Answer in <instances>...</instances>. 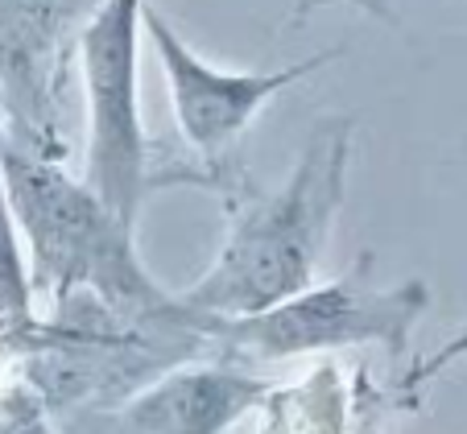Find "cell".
<instances>
[{
    "label": "cell",
    "mask_w": 467,
    "mask_h": 434,
    "mask_svg": "<svg viewBox=\"0 0 467 434\" xmlns=\"http://www.w3.org/2000/svg\"><path fill=\"white\" fill-rule=\"evenodd\" d=\"M0 170L17 228L26 232L34 265L29 290L50 294L54 302L104 310L120 327H220L215 319L170 298L141 269L132 228L116 220L83 182L67 178L58 166L0 145Z\"/></svg>",
    "instance_id": "cell-1"
},
{
    "label": "cell",
    "mask_w": 467,
    "mask_h": 434,
    "mask_svg": "<svg viewBox=\"0 0 467 434\" xmlns=\"http://www.w3.org/2000/svg\"><path fill=\"white\" fill-rule=\"evenodd\" d=\"M352 116H323L282 191L232 223L215 265L182 302L215 323L253 319L310 285L327 232L344 203L352 166Z\"/></svg>",
    "instance_id": "cell-2"
},
{
    "label": "cell",
    "mask_w": 467,
    "mask_h": 434,
    "mask_svg": "<svg viewBox=\"0 0 467 434\" xmlns=\"http://www.w3.org/2000/svg\"><path fill=\"white\" fill-rule=\"evenodd\" d=\"M368 274L372 253H360L339 282L306 285L302 294L277 302L274 310H261L253 319L220 323L215 344L240 347L261 360L344 352V347L360 344H385L393 356H401L410 347V331L431 302V290L422 282L377 290Z\"/></svg>",
    "instance_id": "cell-3"
},
{
    "label": "cell",
    "mask_w": 467,
    "mask_h": 434,
    "mask_svg": "<svg viewBox=\"0 0 467 434\" xmlns=\"http://www.w3.org/2000/svg\"><path fill=\"white\" fill-rule=\"evenodd\" d=\"M145 0H104L83 26L88 91V166L83 186L132 228L145 199V133L137 99V29Z\"/></svg>",
    "instance_id": "cell-4"
},
{
    "label": "cell",
    "mask_w": 467,
    "mask_h": 434,
    "mask_svg": "<svg viewBox=\"0 0 467 434\" xmlns=\"http://www.w3.org/2000/svg\"><path fill=\"white\" fill-rule=\"evenodd\" d=\"M141 26L150 29V42L158 50L161 71H166L178 129L203 158H220L248 129V120L261 112V104H269L282 88L315 75L318 67H327L339 54V50H318L315 58L298 62V67L236 75V71H215L212 62L199 58L153 5H141Z\"/></svg>",
    "instance_id": "cell-5"
},
{
    "label": "cell",
    "mask_w": 467,
    "mask_h": 434,
    "mask_svg": "<svg viewBox=\"0 0 467 434\" xmlns=\"http://www.w3.org/2000/svg\"><path fill=\"white\" fill-rule=\"evenodd\" d=\"M269 401V385L228 364H182L71 434H223Z\"/></svg>",
    "instance_id": "cell-6"
},
{
    "label": "cell",
    "mask_w": 467,
    "mask_h": 434,
    "mask_svg": "<svg viewBox=\"0 0 467 434\" xmlns=\"http://www.w3.org/2000/svg\"><path fill=\"white\" fill-rule=\"evenodd\" d=\"M29 302H34V290H29L26 261H21L9 191H5V170H0V327L26 331L29 327Z\"/></svg>",
    "instance_id": "cell-7"
},
{
    "label": "cell",
    "mask_w": 467,
    "mask_h": 434,
    "mask_svg": "<svg viewBox=\"0 0 467 434\" xmlns=\"http://www.w3.org/2000/svg\"><path fill=\"white\" fill-rule=\"evenodd\" d=\"M0 434H46L42 401L34 398L29 385H17L9 398L0 401Z\"/></svg>",
    "instance_id": "cell-8"
},
{
    "label": "cell",
    "mask_w": 467,
    "mask_h": 434,
    "mask_svg": "<svg viewBox=\"0 0 467 434\" xmlns=\"http://www.w3.org/2000/svg\"><path fill=\"white\" fill-rule=\"evenodd\" d=\"M463 356H467V323L459 327V336H451L447 344L439 347V352L426 356L422 364H414V368L406 372V381H401V385H406V393H422L434 377H442V372H447L455 360H463Z\"/></svg>",
    "instance_id": "cell-9"
},
{
    "label": "cell",
    "mask_w": 467,
    "mask_h": 434,
    "mask_svg": "<svg viewBox=\"0 0 467 434\" xmlns=\"http://www.w3.org/2000/svg\"><path fill=\"white\" fill-rule=\"evenodd\" d=\"M318 5H331V0H298V13H310V9H318ZM344 5H356V9H368V13H377V17H393V9H389V0H344Z\"/></svg>",
    "instance_id": "cell-10"
}]
</instances>
